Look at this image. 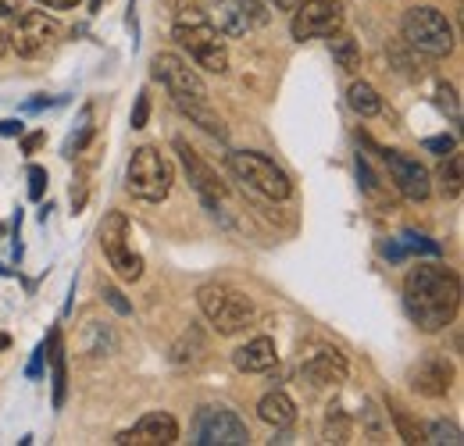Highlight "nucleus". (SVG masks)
Here are the masks:
<instances>
[{
  "mask_svg": "<svg viewBox=\"0 0 464 446\" xmlns=\"http://www.w3.org/2000/svg\"><path fill=\"white\" fill-rule=\"evenodd\" d=\"M404 311L421 333H443L461 311V279L447 265H418L404 279Z\"/></svg>",
  "mask_w": 464,
  "mask_h": 446,
  "instance_id": "nucleus-1",
  "label": "nucleus"
},
{
  "mask_svg": "<svg viewBox=\"0 0 464 446\" xmlns=\"http://www.w3.org/2000/svg\"><path fill=\"white\" fill-rule=\"evenodd\" d=\"M150 75H154V82H161V86L169 90L172 104L186 114L193 125H200L204 132H211V136H218V140L229 136L226 121L218 118V112H215L211 101H208V86H204L200 72L189 68V61H182V57L172 54V51H161V54L150 57Z\"/></svg>",
  "mask_w": 464,
  "mask_h": 446,
  "instance_id": "nucleus-2",
  "label": "nucleus"
},
{
  "mask_svg": "<svg viewBox=\"0 0 464 446\" xmlns=\"http://www.w3.org/2000/svg\"><path fill=\"white\" fill-rule=\"evenodd\" d=\"M175 44L197 61V68L211 72V75H226L229 72V47L226 36L215 29V22L208 18V11L200 7H182L172 25Z\"/></svg>",
  "mask_w": 464,
  "mask_h": 446,
  "instance_id": "nucleus-3",
  "label": "nucleus"
},
{
  "mask_svg": "<svg viewBox=\"0 0 464 446\" xmlns=\"http://www.w3.org/2000/svg\"><path fill=\"white\" fill-rule=\"evenodd\" d=\"M197 304L204 311V318L211 322V329L218 335H236L243 333L254 318H257V307L246 293L222 286V282H208L197 289Z\"/></svg>",
  "mask_w": 464,
  "mask_h": 446,
  "instance_id": "nucleus-4",
  "label": "nucleus"
},
{
  "mask_svg": "<svg viewBox=\"0 0 464 446\" xmlns=\"http://www.w3.org/2000/svg\"><path fill=\"white\" fill-rule=\"evenodd\" d=\"M172 182H175V168L158 147H136L132 150V158L125 165V189L136 200L161 204L172 193Z\"/></svg>",
  "mask_w": 464,
  "mask_h": 446,
  "instance_id": "nucleus-5",
  "label": "nucleus"
},
{
  "mask_svg": "<svg viewBox=\"0 0 464 446\" xmlns=\"http://www.w3.org/2000/svg\"><path fill=\"white\" fill-rule=\"evenodd\" d=\"M407 47H414L425 57H450L454 54V29L440 7H407L401 22Z\"/></svg>",
  "mask_w": 464,
  "mask_h": 446,
  "instance_id": "nucleus-6",
  "label": "nucleus"
},
{
  "mask_svg": "<svg viewBox=\"0 0 464 446\" xmlns=\"http://www.w3.org/2000/svg\"><path fill=\"white\" fill-rule=\"evenodd\" d=\"M229 168L246 189L261 193L265 200H290L293 197L290 175L276 165L272 158H265V154H257V150H232Z\"/></svg>",
  "mask_w": 464,
  "mask_h": 446,
  "instance_id": "nucleus-7",
  "label": "nucleus"
},
{
  "mask_svg": "<svg viewBox=\"0 0 464 446\" xmlns=\"http://www.w3.org/2000/svg\"><path fill=\"white\" fill-rule=\"evenodd\" d=\"M101 247H104V257L115 268L118 279L140 282V276H143V257L132 250V225L125 218V211H111L101 222Z\"/></svg>",
  "mask_w": 464,
  "mask_h": 446,
  "instance_id": "nucleus-8",
  "label": "nucleus"
},
{
  "mask_svg": "<svg viewBox=\"0 0 464 446\" xmlns=\"http://www.w3.org/2000/svg\"><path fill=\"white\" fill-rule=\"evenodd\" d=\"M61 40V22L47 11H25L11 33V47L14 54L25 57V61H36L47 51H54Z\"/></svg>",
  "mask_w": 464,
  "mask_h": 446,
  "instance_id": "nucleus-9",
  "label": "nucleus"
},
{
  "mask_svg": "<svg viewBox=\"0 0 464 446\" xmlns=\"http://www.w3.org/2000/svg\"><path fill=\"white\" fill-rule=\"evenodd\" d=\"M197 440L200 446H246L250 443V432H246V422L222 407V403H211V407H200L197 414Z\"/></svg>",
  "mask_w": 464,
  "mask_h": 446,
  "instance_id": "nucleus-10",
  "label": "nucleus"
},
{
  "mask_svg": "<svg viewBox=\"0 0 464 446\" xmlns=\"http://www.w3.org/2000/svg\"><path fill=\"white\" fill-rule=\"evenodd\" d=\"M343 4L340 0H304L296 11H293L290 33L293 40H325L333 33L343 29Z\"/></svg>",
  "mask_w": 464,
  "mask_h": 446,
  "instance_id": "nucleus-11",
  "label": "nucleus"
},
{
  "mask_svg": "<svg viewBox=\"0 0 464 446\" xmlns=\"http://www.w3.org/2000/svg\"><path fill=\"white\" fill-rule=\"evenodd\" d=\"M208 18L215 22V29L222 36H246L254 29H261L268 22V11L261 0H211Z\"/></svg>",
  "mask_w": 464,
  "mask_h": 446,
  "instance_id": "nucleus-12",
  "label": "nucleus"
},
{
  "mask_svg": "<svg viewBox=\"0 0 464 446\" xmlns=\"http://www.w3.org/2000/svg\"><path fill=\"white\" fill-rule=\"evenodd\" d=\"M172 147H175V154H179V161H182V171H186V179H189V186L204 197V204L208 208H215V204H222L226 200V182L218 179V171L208 165L182 136H175L172 140Z\"/></svg>",
  "mask_w": 464,
  "mask_h": 446,
  "instance_id": "nucleus-13",
  "label": "nucleus"
},
{
  "mask_svg": "<svg viewBox=\"0 0 464 446\" xmlns=\"http://www.w3.org/2000/svg\"><path fill=\"white\" fill-rule=\"evenodd\" d=\"M382 161L390 168V179L397 186V193L411 200V204H421L429 193H432V182H429V168L421 165L418 158H411L404 150H382Z\"/></svg>",
  "mask_w": 464,
  "mask_h": 446,
  "instance_id": "nucleus-14",
  "label": "nucleus"
},
{
  "mask_svg": "<svg viewBox=\"0 0 464 446\" xmlns=\"http://www.w3.org/2000/svg\"><path fill=\"white\" fill-rule=\"evenodd\" d=\"M407 379H411V390L418 393V396L440 400V396H447V393L454 390L458 368H454L450 357H443V354H429V357H421V361L411 368Z\"/></svg>",
  "mask_w": 464,
  "mask_h": 446,
  "instance_id": "nucleus-15",
  "label": "nucleus"
},
{
  "mask_svg": "<svg viewBox=\"0 0 464 446\" xmlns=\"http://www.w3.org/2000/svg\"><path fill=\"white\" fill-rule=\"evenodd\" d=\"M175 440H179V425H175L172 414H165V411L143 414L132 429H125V432L115 436L118 446H169Z\"/></svg>",
  "mask_w": 464,
  "mask_h": 446,
  "instance_id": "nucleus-16",
  "label": "nucleus"
},
{
  "mask_svg": "<svg viewBox=\"0 0 464 446\" xmlns=\"http://www.w3.org/2000/svg\"><path fill=\"white\" fill-rule=\"evenodd\" d=\"M300 375H304L311 386H340V383H347L350 364L340 350L325 346V350L311 354V357L300 364Z\"/></svg>",
  "mask_w": 464,
  "mask_h": 446,
  "instance_id": "nucleus-17",
  "label": "nucleus"
},
{
  "mask_svg": "<svg viewBox=\"0 0 464 446\" xmlns=\"http://www.w3.org/2000/svg\"><path fill=\"white\" fill-rule=\"evenodd\" d=\"M232 364H236V372H243V375L272 372V368L279 364V346H276L272 335H254V339H246L243 346H236Z\"/></svg>",
  "mask_w": 464,
  "mask_h": 446,
  "instance_id": "nucleus-18",
  "label": "nucleus"
},
{
  "mask_svg": "<svg viewBox=\"0 0 464 446\" xmlns=\"http://www.w3.org/2000/svg\"><path fill=\"white\" fill-rule=\"evenodd\" d=\"M257 418L265 425H272V429H290L293 422H296V403H293L290 393L272 390L257 400Z\"/></svg>",
  "mask_w": 464,
  "mask_h": 446,
  "instance_id": "nucleus-19",
  "label": "nucleus"
},
{
  "mask_svg": "<svg viewBox=\"0 0 464 446\" xmlns=\"http://www.w3.org/2000/svg\"><path fill=\"white\" fill-rule=\"evenodd\" d=\"M386 411H390V418H393V425H397V436L404 440V443H425V425L418 422V418H411V411H407L401 400H386Z\"/></svg>",
  "mask_w": 464,
  "mask_h": 446,
  "instance_id": "nucleus-20",
  "label": "nucleus"
},
{
  "mask_svg": "<svg viewBox=\"0 0 464 446\" xmlns=\"http://www.w3.org/2000/svg\"><path fill=\"white\" fill-rule=\"evenodd\" d=\"M204 354H208V339L193 325V329H186V333L179 335V343L172 346V364H179V368L182 364H197Z\"/></svg>",
  "mask_w": 464,
  "mask_h": 446,
  "instance_id": "nucleus-21",
  "label": "nucleus"
},
{
  "mask_svg": "<svg viewBox=\"0 0 464 446\" xmlns=\"http://www.w3.org/2000/svg\"><path fill=\"white\" fill-rule=\"evenodd\" d=\"M347 104L361 118H375V114L382 112V97H379V90L372 82H353L347 90Z\"/></svg>",
  "mask_w": 464,
  "mask_h": 446,
  "instance_id": "nucleus-22",
  "label": "nucleus"
},
{
  "mask_svg": "<svg viewBox=\"0 0 464 446\" xmlns=\"http://www.w3.org/2000/svg\"><path fill=\"white\" fill-rule=\"evenodd\" d=\"M350 432H353V425L343 414V407H329L325 422H322V440L325 443H350Z\"/></svg>",
  "mask_w": 464,
  "mask_h": 446,
  "instance_id": "nucleus-23",
  "label": "nucleus"
},
{
  "mask_svg": "<svg viewBox=\"0 0 464 446\" xmlns=\"http://www.w3.org/2000/svg\"><path fill=\"white\" fill-rule=\"evenodd\" d=\"M329 51H333V57L340 61V68H347V72H353V68L361 64V47H357V40L347 36L343 29L329 36Z\"/></svg>",
  "mask_w": 464,
  "mask_h": 446,
  "instance_id": "nucleus-24",
  "label": "nucleus"
},
{
  "mask_svg": "<svg viewBox=\"0 0 464 446\" xmlns=\"http://www.w3.org/2000/svg\"><path fill=\"white\" fill-rule=\"evenodd\" d=\"M51 364H54V407L64 403V386H68V375H64V350H61V333H51Z\"/></svg>",
  "mask_w": 464,
  "mask_h": 446,
  "instance_id": "nucleus-25",
  "label": "nucleus"
},
{
  "mask_svg": "<svg viewBox=\"0 0 464 446\" xmlns=\"http://www.w3.org/2000/svg\"><path fill=\"white\" fill-rule=\"evenodd\" d=\"M440 189H443V197H450V200H458V197H461V154H454V150H450V161L443 165Z\"/></svg>",
  "mask_w": 464,
  "mask_h": 446,
  "instance_id": "nucleus-26",
  "label": "nucleus"
},
{
  "mask_svg": "<svg viewBox=\"0 0 464 446\" xmlns=\"http://www.w3.org/2000/svg\"><path fill=\"white\" fill-rule=\"evenodd\" d=\"M425 443H450V446H461V429L458 425H443V422H436V425H429L425 429Z\"/></svg>",
  "mask_w": 464,
  "mask_h": 446,
  "instance_id": "nucleus-27",
  "label": "nucleus"
},
{
  "mask_svg": "<svg viewBox=\"0 0 464 446\" xmlns=\"http://www.w3.org/2000/svg\"><path fill=\"white\" fill-rule=\"evenodd\" d=\"M436 97H440V108H443V112H450V118H454V121H461V104H458V90H454L450 82H440Z\"/></svg>",
  "mask_w": 464,
  "mask_h": 446,
  "instance_id": "nucleus-28",
  "label": "nucleus"
},
{
  "mask_svg": "<svg viewBox=\"0 0 464 446\" xmlns=\"http://www.w3.org/2000/svg\"><path fill=\"white\" fill-rule=\"evenodd\" d=\"M44 189H47V168L33 165L29 168V197H33V200H40V197H44Z\"/></svg>",
  "mask_w": 464,
  "mask_h": 446,
  "instance_id": "nucleus-29",
  "label": "nucleus"
},
{
  "mask_svg": "<svg viewBox=\"0 0 464 446\" xmlns=\"http://www.w3.org/2000/svg\"><path fill=\"white\" fill-rule=\"evenodd\" d=\"M421 147H425V150H432V154H440V158H447L458 143H454V136H429Z\"/></svg>",
  "mask_w": 464,
  "mask_h": 446,
  "instance_id": "nucleus-30",
  "label": "nucleus"
},
{
  "mask_svg": "<svg viewBox=\"0 0 464 446\" xmlns=\"http://www.w3.org/2000/svg\"><path fill=\"white\" fill-rule=\"evenodd\" d=\"M404 239H407V247H411V250H421V254H440V243H429V236H418V232H411V228H407Z\"/></svg>",
  "mask_w": 464,
  "mask_h": 446,
  "instance_id": "nucleus-31",
  "label": "nucleus"
},
{
  "mask_svg": "<svg viewBox=\"0 0 464 446\" xmlns=\"http://www.w3.org/2000/svg\"><path fill=\"white\" fill-rule=\"evenodd\" d=\"M147 114H150V97H147V90L136 97V112H132V129H143L147 125Z\"/></svg>",
  "mask_w": 464,
  "mask_h": 446,
  "instance_id": "nucleus-32",
  "label": "nucleus"
},
{
  "mask_svg": "<svg viewBox=\"0 0 464 446\" xmlns=\"http://www.w3.org/2000/svg\"><path fill=\"white\" fill-rule=\"evenodd\" d=\"M44 357H47V343H40V346L33 350V361H29V368H25L29 379H40V375H44Z\"/></svg>",
  "mask_w": 464,
  "mask_h": 446,
  "instance_id": "nucleus-33",
  "label": "nucleus"
},
{
  "mask_svg": "<svg viewBox=\"0 0 464 446\" xmlns=\"http://www.w3.org/2000/svg\"><path fill=\"white\" fill-rule=\"evenodd\" d=\"M104 300H108V304L115 307L118 315H132V307H129V304L121 300V293H118L115 286H104Z\"/></svg>",
  "mask_w": 464,
  "mask_h": 446,
  "instance_id": "nucleus-34",
  "label": "nucleus"
},
{
  "mask_svg": "<svg viewBox=\"0 0 464 446\" xmlns=\"http://www.w3.org/2000/svg\"><path fill=\"white\" fill-rule=\"evenodd\" d=\"M40 7H47V11H72L79 0H36Z\"/></svg>",
  "mask_w": 464,
  "mask_h": 446,
  "instance_id": "nucleus-35",
  "label": "nucleus"
},
{
  "mask_svg": "<svg viewBox=\"0 0 464 446\" xmlns=\"http://www.w3.org/2000/svg\"><path fill=\"white\" fill-rule=\"evenodd\" d=\"M0 136H22V121H14V118L0 121Z\"/></svg>",
  "mask_w": 464,
  "mask_h": 446,
  "instance_id": "nucleus-36",
  "label": "nucleus"
},
{
  "mask_svg": "<svg viewBox=\"0 0 464 446\" xmlns=\"http://www.w3.org/2000/svg\"><path fill=\"white\" fill-rule=\"evenodd\" d=\"M268 4H272L276 11H296V7L304 4V0H268Z\"/></svg>",
  "mask_w": 464,
  "mask_h": 446,
  "instance_id": "nucleus-37",
  "label": "nucleus"
},
{
  "mask_svg": "<svg viewBox=\"0 0 464 446\" xmlns=\"http://www.w3.org/2000/svg\"><path fill=\"white\" fill-rule=\"evenodd\" d=\"M382 254H386V257H390V261H404V247H397V243H390V247H386V250H382Z\"/></svg>",
  "mask_w": 464,
  "mask_h": 446,
  "instance_id": "nucleus-38",
  "label": "nucleus"
},
{
  "mask_svg": "<svg viewBox=\"0 0 464 446\" xmlns=\"http://www.w3.org/2000/svg\"><path fill=\"white\" fill-rule=\"evenodd\" d=\"M18 4H22V0H0V18L14 15V11H18Z\"/></svg>",
  "mask_w": 464,
  "mask_h": 446,
  "instance_id": "nucleus-39",
  "label": "nucleus"
},
{
  "mask_svg": "<svg viewBox=\"0 0 464 446\" xmlns=\"http://www.w3.org/2000/svg\"><path fill=\"white\" fill-rule=\"evenodd\" d=\"M40 140H44V132H36V136H29V140H25V150H29V154H33V150H36V147H40Z\"/></svg>",
  "mask_w": 464,
  "mask_h": 446,
  "instance_id": "nucleus-40",
  "label": "nucleus"
},
{
  "mask_svg": "<svg viewBox=\"0 0 464 446\" xmlns=\"http://www.w3.org/2000/svg\"><path fill=\"white\" fill-rule=\"evenodd\" d=\"M4 51H7V36L0 33V57H4Z\"/></svg>",
  "mask_w": 464,
  "mask_h": 446,
  "instance_id": "nucleus-41",
  "label": "nucleus"
}]
</instances>
